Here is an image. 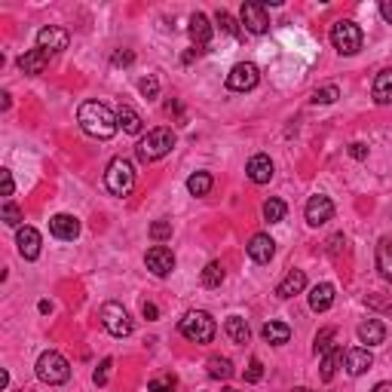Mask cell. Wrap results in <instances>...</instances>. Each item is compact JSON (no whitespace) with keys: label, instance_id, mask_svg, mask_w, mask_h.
<instances>
[{"label":"cell","instance_id":"cell-1","mask_svg":"<svg viewBox=\"0 0 392 392\" xmlns=\"http://www.w3.org/2000/svg\"><path fill=\"white\" fill-rule=\"evenodd\" d=\"M77 119H80V126H83V132L92 135V138H114L119 129L117 114L108 105H101V101H83Z\"/></svg>","mask_w":392,"mask_h":392},{"label":"cell","instance_id":"cell-2","mask_svg":"<svg viewBox=\"0 0 392 392\" xmlns=\"http://www.w3.org/2000/svg\"><path fill=\"white\" fill-rule=\"evenodd\" d=\"M178 331L190 343H212L215 340V331H218V325H215V319L205 313V310H194V313H187V316L181 319Z\"/></svg>","mask_w":392,"mask_h":392},{"label":"cell","instance_id":"cell-3","mask_svg":"<svg viewBox=\"0 0 392 392\" xmlns=\"http://www.w3.org/2000/svg\"><path fill=\"white\" fill-rule=\"evenodd\" d=\"M172 147H175V132L172 129H150L138 141V150H135V154H138L141 163H157V159H163Z\"/></svg>","mask_w":392,"mask_h":392},{"label":"cell","instance_id":"cell-4","mask_svg":"<svg viewBox=\"0 0 392 392\" xmlns=\"http://www.w3.org/2000/svg\"><path fill=\"white\" fill-rule=\"evenodd\" d=\"M105 184H108V190L114 196H129L132 187H135V169H132L129 159L117 157L114 163L108 166V172H105Z\"/></svg>","mask_w":392,"mask_h":392},{"label":"cell","instance_id":"cell-5","mask_svg":"<svg viewBox=\"0 0 392 392\" xmlns=\"http://www.w3.org/2000/svg\"><path fill=\"white\" fill-rule=\"evenodd\" d=\"M37 377L50 386H59V383H68L71 380V365L61 353H43L37 358Z\"/></svg>","mask_w":392,"mask_h":392},{"label":"cell","instance_id":"cell-6","mask_svg":"<svg viewBox=\"0 0 392 392\" xmlns=\"http://www.w3.org/2000/svg\"><path fill=\"white\" fill-rule=\"evenodd\" d=\"M362 28L356 25V22H334V28H331V43H334V50H337L340 55H356L358 50H362Z\"/></svg>","mask_w":392,"mask_h":392},{"label":"cell","instance_id":"cell-7","mask_svg":"<svg viewBox=\"0 0 392 392\" xmlns=\"http://www.w3.org/2000/svg\"><path fill=\"white\" fill-rule=\"evenodd\" d=\"M99 319H101V325H105V331L114 334V337H129L132 334L129 313H126V307H119V303H114V300H108L105 307H101Z\"/></svg>","mask_w":392,"mask_h":392},{"label":"cell","instance_id":"cell-8","mask_svg":"<svg viewBox=\"0 0 392 392\" xmlns=\"http://www.w3.org/2000/svg\"><path fill=\"white\" fill-rule=\"evenodd\" d=\"M239 22H242V28L252 31V34H267V31H270L267 3H258V0H249V3H242Z\"/></svg>","mask_w":392,"mask_h":392},{"label":"cell","instance_id":"cell-9","mask_svg":"<svg viewBox=\"0 0 392 392\" xmlns=\"http://www.w3.org/2000/svg\"><path fill=\"white\" fill-rule=\"evenodd\" d=\"M258 80H261L258 65H252V61H239V65L227 74V86L233 92H249V89L258 86Z\"/></svg>","mask_w":392,"mask_h":392},{"label":"cell","instance_id":"cell-10","mask_svg":"<svg viewBox=\"0 0 392 392\" xmlns=\"http://www.w3.org/2000/svg\"><path fill=\"white\" fill-rule=\"evenodd\" d=\"M303 215H307V224L310 227H322V224H328L334 218V203H331V196H310V203H307V209H303Z\"/></svg>","mask_w":392,"mask_h":392},{"label":"cell","instance_id":"cell-11","mask_svg":"<svg viewBox=\"0 0 392 392\" xmlns=\"http://www.w3.org/2000/svg\"><path fill=\"white\" fill-rule=\"evenodd\" d=\"M68 31L65 28H55V25H46V28H40V34H37V50H43V52H61V50H68Z\"/></svg>","mask_w":392,"mask_h":392},{"label":"cell","instance_id":"cell-12","mask_svg":"<svg viewBox=\"0 0 392 392\" xmlns=\"http://www.w3.org/2000/svg\"><path fill=\"white\" fill-rule=\"evenodd\" d=\"M144 263H147V270L154 276H169L175 270V254H172V249H166V245H154V249H147Z\"/></svg>","mask_w":392,"mask_h":392},{"label":"cell","instance_id":"cell-13","mask_svg":"<svg viewBox=\"0 0 392 392\" xmlns=\"http://www.w3.org/2000/svg\"><path fill=\"white\" fill-rule=\"evenodd\" d=\"M50 233L55 239H65V242H71V239L80 236V221L74 218V215H52V218H50Z\"/></svg>","mask_w":392,"mask_h":392},{"label":"cell","instance_id":"cell-14","mask_svg":"<svg viewBox=\"0 0 392 392\" xmlns=\"http://www.w3.org/2000/svg\"><path fill=\"white\" fill-rule=\"evenodd\" d=\"M15 245H19V254L25 261H34L40 254V245H43V239L34 227H19V236H15Z\"/></svg>","mask_w":392,"mask_h":392},{"label":"cell","instance_id":"cell-15","mask_svg":"<svg viewBox=\"0 0 392 392\" xmlns=\"http://www.w3.org/2000/svg\"><path fill=\"white\" fill-rule=\"evenodd\" d=\"M245 249H249V258H252L254 263H267V261L276 254V242H273V239H270L267 233H254V236L249 239V245H245Z\"/></svg>","mask_w":392,"mask_h":392},{"label":"cell","instance_id":"cell-16","mask_svg":"<svg viewBox=\"0 0 392 392\" xmlns=\"http://www.w3.org/2000/svg\"><path fill=\"white\" fill-rule=\"evenodd\" d=\"M343 365H347V371L353 374V377H358V374H365L368 368L374 365V356L368 353L365 347H358V349H347V353H343Z\"/></svg>","mask_w":392,"mask_h":392},{"label":"cell","instance_id":"cell-17","mask_svg":"<svg viewBox=\"0 0 392 392\" xmlns=\"http://www.w3.org/2000/svg\"><path fill=\"white\" fill-rule=\"evenodd\" d=\"M303 288H307V276H303V270H288V276L276 285V294L282 300H288V298H294V294H300Z\"/></svg>","mask_w":392,"mask_h":392},{"label":"cell","instance_id":"cell-18","mask_svg":"<svg viewBox=\"0 0 392 392\" xmlns=\"http://www.w3.org/2000/svg\"><path fill=\"white\" fill-rule=\"evenodd\" d=\"M249 178L254 184H267L270 178H273V159H270L267 154H258V157H252L249 159Z\"/></svg>","mask_w":392,"mask_h":392},{"label":"cell","instance_id":"cell-19","mask_svg":"<svg viewBox=\"0 0 392 392\" xmlns=\"http://www.w3.org/2000/svg\"><path fill=\"white\" fill-rule=\"evenodd\" d=\"M334 303V285L331 282H319L313 291H310V310L313 313H325V310H331Z\"/></svg>","mask_w":392,"mask_h":392},{"label":"cell","instance_id":"cell-20","mask_svg":"<svg viewBox=\"0 0 392 392\" xmlns=\"http://www.w3.org/2000/svg\"><path fill=\"white\" fill-rule=\"evenodd\" d=\"M46 65H50V52H43V50H31V52H25L19 59V68L25 71V74H31V77L43 74Z\"/></svg>","mask_w":392,"mask_h":392},{"label":"cell","instance_id":"cell-21","mask_svg":"<svg viewBox=\"0 0 392 392\" xmlns=\"http://www.w3.org/2000/svg\"><path fill=\"white\" fill-rule=\"evenodd\" d=\"M383 337H386V328L377 319H368V322L358 325V340L368 343V347H377V343H383Z\"/></svg>","mask_w":392,"mask_h":392},{"label":"cell","instance_id":"cell-22","mask_svg":"<svg viewBox=\"0 0 392 392\" xmlns=\"http://www.w3.org/2000/svg\"><path fill=\"white\" fill-rule=\"evenodd\" d=\"M374 101L377 105H389L392 101V68H386V71H380L377 74V80H374Z\"/></svg>","mask_w":392,"mask_h":392},{"label":"cell","instance_id":"cell-23","mask_svg":"<svg viewBox=\"0 0 392 392\" xmlns=\"http://www.w3.org/2000/svg\"><path fill=\"white\" fill-rule=\"evenodd\" d=\"M261 334H263V340L273 343V347H282V343L291 340V328H288L285 322H267L261 328Z\"/></svg>","mask_w":392,"mask_h":392},{"label":"cell","instance_id":"cell-24","mask_svg":"<svg viewBox=\"0 0 392 392\" xmlns=\"http://www.w3.org/2000/svg\"><path fill=\"white\" fill-rule=\"evenodd\" d=\"M190 37H194L196 46H205L212 40V25H209V19H205L203 13L190 15Z\"/></svg>","mask_w":392,"mask_h":392},{"label":"cell","instance_id":"cell-25","mask_svg":"<svg viewBox=\"0 0 392 392\" xmlns=\"http://www.w3.org/2000/svg\"><path fill=\"white\" fill-rule=\"evenodd\" d=\"M205 368H209L212 380H230L233 377V362H230L227 356H212L209 362H205Z\"/></svg>","mask_w":392,"mask_h":392},{"label":"cell","instance_id":"cell-26","mask_svg":"<svg viewBox=\"0 0 392 392\" xmlns=\"http://www.w3.org/2000/svg\"><path fill=\"white\" fill-rule=\"evenodd\" d=\"M117 119H119V126H123V132H129V135H138V132L144 129V119H141V114H138V110H132L129 105H123V108H119Z\"/></svg>","mask_w":392,"mask_h":392},{"label":"cell","instance_id":"cell-27","mask_svg":"<svg viewBox=\"0 0 392 392\" xmlns=\"http://www.w3.org/2000/svg\"><path fill=\"white\" fill-rule=\"evenodd\" d=\"M377 270H380V276L386 279V282H392V239H380V245H377Z\"/></svg>","mask_w":392,"mask_h":392},{"label":"cell","instance_id":"cell-28","mask_svg":"<svg viewBox=\"0 0 392 392\" xmlns=\"http://www.w3.org/2000/svg\"><path fill=\"white\" fill-rule=\"evenodd\" d=\"M224 331H227V337L233 340V343H249V337H252V331H249V325H245V319H239V316H230L227 325H224Z\"/></svg>","mask_w":392,"mask_h":392},{"label":"cell","instance_id":"cell-29","mask_svg":"<svg viewBox=\"0 0 392 392\" xmlns=\"http://www.w3.org/2000/svg\"><path fill=\"white\" fill-rule=\"evenodd\" d=\"M340 365H343V349H331V353H325L322 356V371H319V377H322L325 383H331Z\"/></svg>","mask_w":392,"mask_h":392},{"label":"cell","instance_id":"cell-30","mask_svg":"<svg viewBox=\"0 0 392 392\" xmlns=\"http://www.w3.org/2000/svg\"><path fill=\"white\" fill-rule=\"evenodd\" d=\"M212 175L209 172H196V175H190V178H187V190H190V194H194V196H205V194H209V190H212Z\"/></svg>","mask_w":392,"mask_h":392},{"label":"cell","instance_id":"cell-31","mask_svg":"<svg viewBox=\"0 0 392 392\" xmlns=\"http://www.w3.org/2000/svg\"><path fill=\"white\" fill-rule=\"evenodd\" d=\"M263 218H267L270 224H279L285 218V203L282 199H267V203H263Z\"/></svg>","mask_w":392,"mask_h":392},{"label":"cell","instance_id":"cell-32","mask_svg":"<svg viewBox=\"0 0 392 392\" xmlns=\"http://www.w3.org/2000/svg\"><path fill=\"white\" fill-rule=\"evenodd\" d=\"M221 282H224V267H221V263H215V261H212L209 267L203 270V285H205V288H218Z\"/></svg>","mask_w":392,"mask_h":392},{"label":"cell","instance_id":"cell-33","mask_svg":"<svg viewBox=\"0 0 392 392\" xmlns=\"http://www.w3.org/2000/svg\"><path fill=\"white\" fill-rule=\"evenodd\" d=\"M215 22L221 25V31L224 34H233V37H242V31H239V25H236V19L230 15L227 10H218V15H215Z\"/></svg>","mask_w":392,"mask_h":392},{"label":"cell","instance_id":"cell-34","mask_svg":"<svg viewBox=\"0 0 392 392\" xmlns=\"http://www.w3.org/2000/svg\"><path fill=\"white\" fill-rule=\"evenodd\" d=\"M334 334H337L334 328H322V331L316 334V353H319V356H325V353H331V349H334V347H331Z\"/></svg>","mask_w":392,"mask_h":392},{"label":"cell","instance_id":"cell-35","mask_svg":"<svg viewBox=\"0 0 392 392\" xmlns=\"http://www.w3.org/2000/svg\"><path fill=\"white\" fill-rule=\"evenodd\" d=\"M340 89L337 86H322V89L313 92V105H331V101H337Z\"/></svg>","mask_w":392,"mask_h":392},{"label":"cell","instance_id":"cell-36","mask_svg":"<svg viewBox=\"0 0 392 392\" xmlns=\"http://www.w3.org/2000/svg\"><path fill=\"white\" fill-rule=\"evenodd\" d=\"M175 386L178 383H175L172 374H159V377L150 380V392H175Z\"/></svg>","mask_w":392,"mask_h":392},{"label":"cell","instance_id":"cell-37","mask_svg":"<svg viewBox=\"0 0 392 392\" xmlns=\"http://www.w3.org/2000/svg\"><path fill=\"white\" fill-rule=\"evenodd\" d=\"M110 368H114V358H101V365L95 368V374H92L95 386H105V383L110 380Z\"/></svg>","mask_w":392,"mask_h":392},{"label":"cell","instance_id":"cell-38","mask_svg":"<svg viewBox=\"0 0 392 392\" xmlns=\"http://www.w3.org/2000/svg\"><path fill=\"white\" fill-rule=\"evenodd\" d=\"M3 221L10 224V227H22V221H25V215H22V209H19V205L6 203V205H3Z\"/></svg>","mask_w":392,"mask_h":392},{"label":"cell","instance_id":"cell-39","mask_svg":"<svg viewBox=\"0 0 392 392\" xmlns=\"http://www.w3.org/2000/svg\"><path fill=\"white\" fill-rule=\"evenodd\" d=\"M150 236H154L157 242H163V239H169V236H172V224H169V221H157L154 227H150Z\"/></svg>","mask_w":392,"mask_h":392},{"label":"cell","instance_id":"cell-40","mask_svg":"<svg viewBox=\"0 0 392 392\" xmlns=\"http://www.w3.org/2000/svg\"><path fill=\"white\" fill-rule=\"evenodd\" d=\"M263 377V365H261V358H252L249 362V371H245V380L249 383H258Z\"/></svg>","mask_w":392,"mask_h":392},{"label":"cell","instance_id":"cell-41","mask_svg":"<svg viewBox=\"0 0 392 392\" xmlns=\"http://www.w3.org/2000/svg\"><path fill=\"white\" fill-rule=\"evenodd\" d=\"M138 89H141L144 95H147V99H154V95L159 92V83H157V80H154V77H144V80H141V83H138Z\"/></svg>","mask_w":392,"mask_h":392},{"label":"cell","instance_id":"cell-42","mask_svg":"<svg viewBox=\"0 0 392 392\" xmlns=\"http://www.w3.org/2000/svg\"><path fill=\"white\" fill-rule=\"evenodd\" d=\"M0 178H3V196H13V172L10 169H0Z\"/></svg>","mask_w":392,"mask_h":392},{"label":"cell","instance_id":"cell-43","mask_svg":"<svg viewBox=\"0 0 392 392\" xmlns=\"http://www.w3.org/2000/svg\"><path fill=\"white\" fill-rule=\"evenodd\" d=\"M380 15L392 25V0H383V3H380Z\"/></svg>","mask_w":392,"mask_h":392},{"label":"cell","instance_id":"cell-44","mask_svg":"<svg viewBox=\"0 0 392 392\" xmlns=\"http://www.w3.org/2000/svg\"><path fill=\"white\" fill-rule=\"evenodd\" d=\"M349 154H353L356 159H365L368 157V147H365V144H353V147H349Z\"/></svg>","mask_w":392,"mask_h":392},{"label":"cell","instance_id":"cell-45","mask_svg":"<svg viewBox=\"0 0 392 392\" xmlns=\"http://www.w3.org/2000/svg\"><path fill=\"white\" fill-rule=\"evenodd\" d=\"M141 313H144V319H157V316H159V310L154 307V303H144Z\"/></svg>","mask_w":392,"mask_h":392},{"label":"cell","instance_id":"cell-46","mask_svg":"<svg viewBox=\"0 0 392 392\" xmlns=\"http://www.w3.org/2000/svg\"><path fill=\"white\" fill-rule=\"evenodd\" d=\"M132 61V52H117L114 55V65H129Z\"/></svg>","mask_w":392,"mask_h":392},{"label":"cell","instance_id":"cell-47","mask_svg":"<svg viewBox=\"0 0 392 392\" xmlns=\"http://www.w3.org/2000/svg\"><path fill=\"white\" fill-rule=\"evenodd\" d=\"M374 392H392V383H377V386H374Z\"/></svg>","mask_w":392,"mask_h":392},{"label":"cell","instance_id":"cell-48","mask_svg":"<svg viewBox=\"0 0 392 392\" xmlns=\"http://www.w3.org/2000/svg\"><path fill=\"white\" fill-rule=\"evenodd\" d=\"M294 392H313V389H307V386H300V389H294Z\"/></svg>","mask_w":392,"mask_h":392},{"label":"cell","instance_id":"cell-49","mask_svg":"<svg viewBox=\"0 0 392 392\" xmlns=\"http://www.w3.org/2000/svg\"><path fill=\"white\" fill-rule=\"evenodd\" d=\"M227 392H236V389H227Z\"/></svg>","mask_w":392,"mask_h":392}]
</instances>
